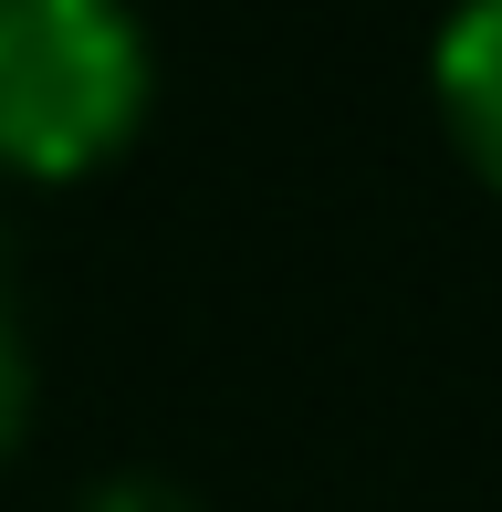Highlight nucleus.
Listing matches in <instances>:
<instances>
[{"instance_id":"nucleus-1","label":"nucleus","mask_w":502,"mask_h":512,"mask_svg":"<svg viewBox=\"0 0 502 512\" xmlns=\"http://www.w3.org/2000/svg\"><path fill=\"white\" fill-rule=\"evenodd\" d=\"M157 53L116 0H0V178L74 189L147 136Z\"/></svg>"},{"instance_id":"nucleus-2","label":"nucleus","mask_w":502,"mask_h":512,"mask_svg":"<svg viewBox=\"0 0 502 512\" xmlns=\"http://www.w3.org/2000/svg\"><path fill=\"white\" fill-rule=\"evenodd\" d=\"M429 105H440V136L461 147V168L502 199V0H471V11L440 21V42H429Z\"/></svg>"},{"instance_id":"nucleus-3","label":"nucleus","mask_w":502,"mask_h":512,"mask_svg":"<svg viewBox=\"0 0 502 512\" xmlns=\"http://www.w3.org/2000/svg\"><path fill=\"white\" fill-rule=\"evenodd\" d=\"M32 398H42V377H32V345H21V314L0 304V460L32 439Z\"/></svg>"},{"instance_id":"nucleus-4","label":"nucleus","mask_w":502,"mask_h":512,"mask_svg":"<svg viewBox=\"0 0 502 512\" xmlns=\"http://www.w3.org/2000/svg\"><path fill=\"white\" fill-rule=\"evenodd\" d=\"M74 512H199V502L178 492L168 471H105V481H95V492H84Z\"/></svg>"}]
</instances>
